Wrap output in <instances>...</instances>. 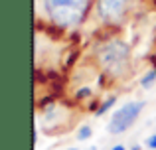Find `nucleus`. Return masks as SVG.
<instances>
[{"label": "nucleus", "instance_id": "obj_9", "mask_svg": "<svg viewBox=\"0 0 156 150\" xmlns=\"http://www.w3.org/2000/svg\"><path fill=\"white\" fill-rule=\"evenodd\" d=\"M146 148L156 150V132H154V134H150L148 138H146Z\"/></svg>", "mask_w": 156, "mask_h": 150}, {"label": "nucleus", "instance_id": "obj_11", "mask_svg": "<svg viewBox=\"0 0 156 150\" xmlns=\"http://www.w3.org/2000/svg\"><path fill=\"white\" fill-rule=\"evenodd\" d=\"M130 150H140V146H138V144H134V146L130 148Z\"/></svg>", "mask_w": 156, "mask_h": 150}, {"label": "nucleus", "instance_id": "obj_4", "mask_svg": "<svg viewBox=\"0 0 156 150\" xmlns=\"http://www.w3.org/2000/svg\"><path fill=\"white\" fill-rule=\"evenodd\" d=\"M142 111H144V101H130V103L119 107L111 115L109 123H107V132L113 136H119L122 132H126L138 120Z\"/></svg>", "mask_w": 156, "mask_h": 150}, {"label": "nucleus", "instance_id": "obj_13", "mask_svg": "<svg viewBox=\"0 0 156 150\" xmlns=\"http://www.w3.org/2000/svg\"><path fill=\"white\" fill-rule=\"evenodd\" d=\"M67 150H79V148H67Z\"/></svg>", "mask_w": 156, "mask_h": 150}, {"label": "nucleus", "instance_id": "obj_2", "mask_svg": "<svg viewBox=\"0 0 156 150\" xmlns=\"http://www.w3.org/2000/svg\"><path fill=\"white\" fill-rule=\"evenodd\" d=\"M95 61L109 79H122L130 71V50L122 40L109 38L95 50Z\"/></svg>", "mask_w": 156, "mask_h": 150}, {"label": "nucleus", "instance_id": "obj_1", "mask_svg": "<svg viewBox=\"0 0 156 150\" xmlns=\"http://www.w3.org/2000/svg\"><path fill=\"white\" fill-rule=\"evenodd\" d=\"M95 0H36L38 22H46L57 30H75L93 12Z\"/></svg>", "mask_w": 156, "mask_h": 150}, {"label": "nucleus", "instance_id": "obj_12", "mask_svg": "<svg viewBox=\"0 0 156 150\" xmlns=\"http://www.w3.org/2000/svg\"><path fill=\"white\" fill-rule=\"evenodd\" d=\"M87 150H97V146H89V148H87Z\"/></svg>", "mask_w": 156, "mask_h": 150}, {"label": "nucleus", "instance_id": "obj_8", "mask_svg": "<svg viewBox=\"0 0 156 150\" xmlns=\"http://www.w3.org/2000/svg\"><path fill=\"white\" fill-rule=\"evenodd\" d=\"M89 97H93L91 87H79L75 91V101H83V99H89Z\"/></svg>", "mask_w": 156, "mask_h": 150}, {"label": "nucleus", "instance_id": "obj_10", "mask_svg": "<svg viewBox=\"0 0 156 150\" xmlns=\"http://www.w3.org/2000/svg\"><path fill=\"white\" fill-rule=\"evenodd\" d=\"M109 150H126V146H122V144H115V146L109 148Z\"/></svg>", "mask_w": 156, "mask_h": 150}, {"label": "nucleus", "instance_id": "obj_3", "mask_svg": "<svg viewBox=\"0 0 156 150\" xmlns=\"http://www.w3.org/2000/svg\"><path fill=\"white\" fill-rule=\"evenodd\" d=\"M138 0H95L93 16L107 30H119L130 14L136 10Z\"/></svg>", "mask_w": 156, "mask_h": 150}, {"label": "nucleus", "instance_id": "obj_7", "mask_svg": "<svg viewBox=\"0 0 156 150\" xmlns=\"http://www.w3.org/2000/svg\"><path fill=\"white\" fill-rule=\"evenodd\" d=\"M156 81V67H152V69H148L146 73H142V77H140V85L144 89H148L150 85H152Z\"/></svg>", "mask_w": 156, "mask_h": 150}, {"label": "nucleus", "instance_id": "obj_6", "mask_svg": "<svg viewBox=\"0 0 156 150\" xmlns=\"http://www.w3.org/2000/svg\"><path fill=\"white\" fill-rule=\"evenodd\" d=\"M117 99H119L117 95H111V97H107V99L103 101V103L99 105V109L95 111V117H103L107 111H111V109L115 107V103H117Z\"/></svg>", "mask_w": 156, "mask_h": 150}, {"label": "nucleus", "instance_id": "obj_5", "mask_svg": "<svg viewBox=\"0 0 156 150\" xmlns=\"http://www.w3.org/2000/svg\"><path fill=\"white\" fill-rule=\"evenodd\" d=\"M93 136V127L91 124H79V128L75 131V138L79 140V142H85V140H89Z\"/></svg>", "mask_w": 156, "mask_h": 150}]
</instances>
